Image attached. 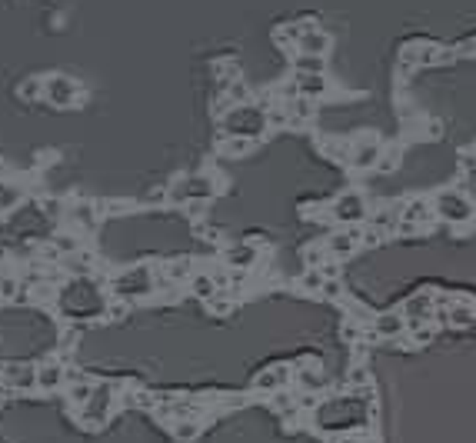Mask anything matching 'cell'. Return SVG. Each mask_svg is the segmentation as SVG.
Masks as SVG:
<instances>
[{
	"instance_id": "cell-1",
	"label": "cell",
	"mask_w": 476,
	"mask_h": 443,
	"mask_svg": "<svg viewBox=\"0 0 476 443\" xmlns=\"http://www.w3.org/2000/svg\"><path fill=\"white\" fill-rule=\"evenodd\" d=\"M117 394H120V387L117 383H110V380H100L97 387H93V394L90 400L80 407L77 413V420L84 423V427H107V420H110V413H113V403H117Z\"/></svg>"
},
{
	"instance_id": "cell-2",
	"label": "cell",
	"mask_w": 476,
	"mask_h": 443,
	"mask_svg": "<svg viewBox=\"0 0 476 443\" xmlns=\"http://www.w3.org/2000/svg\"><path fill=\"white\" fill-rule=\"evenodd\" d=\"M216 190L220 187H216L214 173H190V177H180L170 187V200L173 203H203V200L214 197Z\"/></svg>"
},
{
	"instance_id": "cell-3",
	"label": "cell",
	"mask_w": 476,
	"mask_h": 443,
	"mask_svg": "<svg viewBox=\"0 0 476 443\" xmlns=\"http://www.w3.org/2000/svg\"><path fill=\"white\" fill-rule=\"evenodd\" d=\"M44 100L50 104V107H57V110L77 107L80 100H84V87L67 74H50L44 80Z\"/></svg>"
},
{
	"instance_id": "cell-4",
	"label": "cell",
	"mask_w": 476,
	"mask_h": 443,
	"mask_svg": "<svg viewBox=\"0 0 476 443\" xmlns=\"http://www.w3.org/2000/svg\"><path fill=\"white\" fill-rule=\"evenodd\" d=\"M263 123H267L263 110H257V107H233L230 114H227L223 127L230 130V137H257V134L263 130Z\"/></svg>"
},
{
	"instance_id": "cell-5",
	"label": "cell",
	"mask_w": 476,
	"mask_h": 443,
	"mask_svg": "<svg viewBox=\"0 0 476 443\" xmlns=\"http://www.w3.org/2000/svg\"><path fill=\"white\" fill-rule=\"evenodd\" d=\"M150 290H154V280H150L147 267H134V270H127L123 277L113 280V297H120V300H134V297H143Z\"/></svg>"
},
{
	"instance_id": "cell-6",
	"label": "cell",
	"mask_w": 476,
	"mask_h": 443,
	"mask_svg": "<svg viewBox=\"0 0 476 443\" xmlns=\"http://www.w3.org/2000/svg\"><path fill=\"white\" fill-rule=\"evenodd\" d=\"M0 383L17 394H31V390H37V367L33 364H7V367H0Z\"/></svg>"
},
{
	"instance_id": "cell-7",
	"label": "cell",
	"mask_w": 476,
	"mask_h": 443,
	"mask_svg": "<svg viewBox=\"0 0 476 443\" xmlns=\"http://www.w3.org/2000/svg\"><path fill=\"white\" fill-rule=\"evenodd\" d=\"M63 383H67V370L57 364V360H44V364H37V390H61Z\"/></svg>"
},
{
	"instance_id": "cell-8",
	"label": "cell",
	"mask_w": 476,
	"mask_h": 443,
	"mask_svg": "<svg viewBox=\"0 0 476 443\" xmlns=\"http://www.w3.org/2000/svg\"><path fill=\"white\" fill-rule=\"evenodd\" d=\"M436 210H440L446 220H470V214H473L470 200H463L460 194H440V197H436Z\"/></svg>"
},
{
	"instance_id": "cell-9",
	"label": "cell",
	"mask_w": 476,
	"mask_h": 443,
	"mask_svg": "<svg viewBox=\"0 0 476 443\" xmlns=\"http://www.w3.org/2000/svg\"><path fill=\"white\" fill-rule=\"evenodd\" d=\"M97 210H100V203H90V200H80L74 203L70 210H67V224L70 227H80V230H93L97 227Z\"/></svg>"
},
{
	"instance_id": "cell-10",
	"label": "cell",
	"mask_w": 476,
	"mask_h": 443,
	"mask_svg": "<svg viewBox=\"0 0 476 443\" xmlns=\"http://www.w3.org/2000/svg\"><path fill=\"white\" fill-rule=\"evenodd\" d=\"M333 214H337V220H360L363 217V197L360 194H343V197H337V203H333Z\"/></svg>"
},
{
	"instance_id": "cell-11",
	"label": "cell",
	"mask_w": 476,
	"mask_h": 443,
	"mask_svg": "<svg viewBox=\"0 0 476 443\" xmlns=\"http://www.w3.org/2000/svg\"><path fill=\"white\" fill-rule=\"evenodd\" d=\"M61 267H63V274H70V277H87L90 274V267H93V257L87 254V250H77V254H70V257H63L61 260Z\"/></svg>"
},
{
	"instance_id": "cell-12",
	"label": "cell",
	"mask_w": 476,
	"mask_h": 443,
	"mask_svg": "<svg viewBox=\"0 0 476 443\" xmlns=\"http://www.w3.org/2000/svg\"><path fill=\"white\" fill-rule=\"evenodd\" d=\"M330 47V37L320 33L317 27H307L303 37H300V54H313V57H323V50Z\"/></svg>"
},
{
	"instance_id": "cell-13",
	"label": "cell",
	"mask_w": 476,
	"mask_h": 443,
	"mask_svg": "<svg viewBox=\"0 0 476 443\" xmlns=\"http://www.w3.org/2000/svg\"><path fill=\"white\" fill-rule=\"evenodd\" d=\"M190 263H193L190 257L170 260L167 267H164V277H167V280H173V283H180V280H190V277H193V267H190Z\"/></svg>"
},
{
	"instance_id": "cell-14",
	"label": "cell",
	"mask_w": 476,
	"mask_h": 443,
	"mask_svg": "<svg viewBox=\"0 0 476 443\" xmlns=\"http://www.w3.org/2000/svg\"><path fill=\"white\" fill-rule=\"evenodd\" d=\"M287 377H290L287 367H273V370H267V373H260V377L253 380V387H257V390H277V387L287 383Z\"/></svg>"
},
{
	"instance_id": "cell-15",
	"label": "cell",
	"mask_w": 476,
	"mask_h": 443,
	"mask_svg": "<svg viewBox=\"0 0 476 443\" xmlns=\"http://www.w3.org/2000/svg\"><path fill=\"white\" fill-rule=\"evenodd\" d=\"M223 257H227V263H230V267H250V263L257 260V247L237 244V247H230Z\"/></svg>"
},
{
	"instance_id": "cell-16",
	"label": "cell",
	"mask_w": 476,
	"mask_h": 443,
	"mask_svg": "<svg viewBox=\"0 0 476 443\" xmlns=\"http://www.w3.org/2000/svg\"><path fill=\"white\" fill-rule=\"evenodd\" d=\"M296 91L303 97H317L326 91V80H323V74H296Z\"/></svg>"
},
{
	"instance_id": "cell-17",
	"label": "cell",
	"mask_w": 476,
	"mask_h": 443,
	"mask_svg": "<svg viewBox=\"0 0 476 443\" xmlns=\"http://www.w3.org/2000/svg\"><path fill=\"white\" fill-rule=\"evenodd\" d=\"M380 160V143H373V140H367V143H360L354 150V164L356 167H373Z\"/></svg>"
},
{
	"instance_id": "cell-18",
	"label": "cell",
	"mask_w": 476,
	"mask_h": 443,
	"mask_svg": "<svg viewBox=\"0 0 476 443\" xmlns=\"http://www.w3.org/2000/svg\"><path fill=\"white\" fill-rule=\"evenodd\" d=\"M50 247H54V250L61 254V260H63V257H70V254H77V250H84V247H80V240L74 237V233H54V237H50Z\"/></svg>"
},
{
	"instance_id": "cell-19",
	"label": "cell",
	"mask_w": 476,
	"mask_h": 443,
	"mask_svg": "<svg viewBox=\"0 0 476 443\" xmlns=\"http://www.w3.org/2000/svg\"><path fill=\"white\" fill-rule=\"evenodd\" d=\"M190 290L197 293L200 300H210V297H214V293H220L216 290V277H210V274H203V277H190Z\"/></svg>"
},
{
	"instance_id": "cell-20",
	"label": "cell",
	"mask_w": 476,
	"mask_h": 443,
	"mask_svg": "<svg viewBox=\"0 0 476 443\" xmlns=\"http://www.w3.org/2000/svg\"><path fill=\"white\" fill-rule=\"evenodd\" d=\"M427 310H430V293H420L413 300H406V317L413 323H423L427 320Z\"/></svg>"
},
{
	"instance_id": "cell-21",
	"label": "cell",
	"mask_w": 476,
	"mask_h": 443,
	"mask_svg": "<svg viewBox=\"0 0 476 443\" xmlns=\"http://www.w3.org/2000/svg\"><path fill=\"white\" fill-rule=\"evenodd\" d=\"M17 93H20V100H44V80L40 77H27L17 87Z\"/></svg>"
},
{
	"instance_id": "cell-22",
	"label": "cell",
	"mask_w": 476,
	"mask_h": 443,
	"mask_svg": "<svg viewBox=\"0 0 476 443\" xmlns=\"http://www.w3.org/2000/svg\"><path fill=\"white\" fill-rule=\"evenodd\" d=\"M20 187H14V184H3L0 180V214H7V210H14L17 203H20Z\"/></svg>"
},
{
	"instance_id": "cell-23",
	"label": "cell",
	"mask_w": 476,
	"mask_h": 443,
	"mask_svg": "<svg viewBox=\"0 0 476 443\" xmlns=\"http://www.w3.org/2000/svg\"><path fill=\"white\" fill-rule=\"evenodd\" d=\"M373 327H376V334L380 336H397L399 330H403V320H399L397 313H383V317H376Z\"/></svg>"
},
{
	"instance_id": "cell-24",
	"label": "cell",
	"mask_w": 476,
	"mask_h": 443,
	"mask_svg": "<svg viewBox=\"0 0 476 443\" xmlns=\"http://www.w3.org/2000/svg\"><path fill=\"white\" fill-rule=\"evenodd\" d=\"M296 74H323V57H313V54H296Z\"/></svg>"
},
{
	"instance_id": "cell-25",
	"label": "cell",
	"mask_w": 476,
	"mask_h": 443,
	"mask_svg": "<svg viewBox=\"0 0 476 443\" xmlns=\"http://www.w3.org/2000/svg\"><path fill=\"white\" fill-rule=\"evenodd\" d=\"M200 433V423L193 420V417H187V420H173V437L177 440H193Z\"/></svg>"
},
{
	"instance_id": "cell-26",
	"label": "cell",
	"mask_w": 476,
	"mask_h": 443,
	"mask_svg": "<svg viewBox=\"0 0 476 443\" xmlns=\"http://www.w3.org/2000/svg\"><path fill=\"white\" fill-rule=\"evenodd\" d=\"M20 290H24V283H20L17 277L0 274V297H3V300H17V297H20Z\"/></svg>"
},
{
	"instance_id": "cell-27",
	"label": "cell",
	"mask_w": 476,
	"mask_h": 443,
	"mask_svg": "<svg viewBox=\"0 0 476 443\" xmlns=\"http://www.w3.org/2000/svg\"><path fill=\"white\" fill-rule=\"evenodd\" d=\"M93 387H97V383H90V380L70 383V403H77V407H84V403H87V400H90Z\"/></svg>"
},
{
	"instance_id": "cell-28",
	"label": "cell",
	"mask_w": 476,
	"mask_h": 443,
	"mask_svg": "<svg viewBox=\"0 0 476 443\" xmlns=\"http://www.w3.org/2000/svg\"><path fill=\"white\" fill-rule=\"evenodd\" d=\"M250 137H230V140H223L220 143V150L223 153H230V157H244V153H250Z\"/></svg>"
},
{
	"instance_id": "cell-29",
	"label": "cell",
	"mask_w": 476,
	"mask_h": 443,
	"mask_svg": "<svg viewBox=\"0 0 476 443\" xmlns=\"http://www.w3.org/2000/svg\"><path fill=\"white\" fill-rule=\"evenodd\" d=\"M356 247V233H337L330 240V254H350Z\"/></svg>"
},
{
	"instance_id": "cell-30",
	"label": "cell",
	"mask_w": 476,
	"mask_h": 443,
	"mask_svg": "<svg viewBox=\"0 0 476 443\" xmlns=\"http://www.w3.org/2000/svg\"><path fill=\"white\" fill-rule=\"evenodd\" d=\"M170 200V187H150L143 197H140V203H150V207H160V203H167Z\"/></svg>"
},
{
	"instance_id": "cell-31",
	"label": "cell",
	"mask_w": 476,
	"mask_h": 443,
	"mask_svg": "<svg viewBox=\"0 0 476 443\" xmlns=\"http://www.w3.org/2000/svg\"><path fill=\"white\" fill-rule=\"evenodd\" d=\"M403 220H406V224H410V220H430V214H427V203H423V200H413V203L406 207Z\"/></svg>"
},
{
	"instance_id": "cell-32",
	"label": "cell",
	"mask_w": 476,
	"mask_h": 443,
	"mask_svg": "<svg viewBox=\"0 0 476 443\" xmlns=\"http://www.w3.org/2000/svg\"><path fill=\"white\" fill-rule=\"evenodd\" d=\"M450 317H453V323H463V327L476 320V317H473V310H466V306H457V310H453Z\"/></svg>"
},
{
	"instance_id": "cell-33",
	"label": "cell",
	"mask_w": 476,
	"mask_h": 443,
	"mask_svg": "<svg viewBox=\"0 0 476 443\" xmlns=\"http://www.w3.org/2000/svg\"><path fill=\"white\" fill-rule=\"evenodd\" d=\"M300 383H303V387H320V377H317L313 370H303V373H300Z\"/></svg>"
},
{
	"instance_id": "cell-34",
	"label": "cell",
	"mask_w": 476,
	"mask_h": 443,
	"mask_svg": "<svg viewBox=\"0 0 476 443\" xmlns=\"http://www.w3.org/2000/svg\"><path fill=\"white\" fill-rule=\"evenodd\" d=\"M323 293H326V297H337V293H340V283H330V280H326V283H323Z\"/></svg>"
},
{
	"instance_id": "cell-35",
	"label": "cell",
	"mask_w": 476,
	"mask_h": 443,
	"mask_svg": "<svg viewBox=\"0 0 476 443\" xmlns=\"http://www.w3.org/2000/svg\"><path fill=\"white\" fill-rule=\"evenodd\" d=\"M333 443H360L356 437H343V440H333Z\"/></svg>"
},
{
	"instance_id": "cell-36",
	"label": "cell",
	"mask_w": 476,
	"mask_h": 443,
	"mask_svg": "<svg viewBox=\"0 0 476 443\" xmlns=\"http://www.w3.org/2000/svg\"><path fill=\"white\" fill-rule=\"evenodd\" d=\"M0 300H3V297H0Z\"/></svg>"
}]
</instances>
